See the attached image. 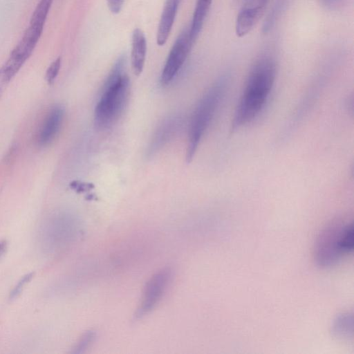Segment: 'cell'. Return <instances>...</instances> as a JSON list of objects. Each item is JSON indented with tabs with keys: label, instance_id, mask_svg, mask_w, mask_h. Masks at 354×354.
<instances>
[{
	"label": "cell",
	"instance_id": "cell-1",
	"mask_svg": "<svg viewBox=\"0 0 354 354\" xmlns=\"http://www.w3.org/2000/svg\"><path fill=\"white\" fill-rule=\"evenodd\" d=\"M277 65L272 57L261 56L252 66L231 122L234 133L259 116L274 88Z\"/></svg>",
	"mask_w": 354,
	"mask_h": 354
},
{
	"label": "cell",
	"instance_id": "cell-2",
	"mask_svg": "<svg viewBox=\"0 0 354 354\" xmlns=\"http://www.w3.org/2000/svg\"><path fill=\"white\" fill-rule=\"evenodd\" d=\"M126 56L115 62L102 86L94 111L95 125L100 129L111 127L122 115L129 100L130 80L124 73Z\"/></svg>",
	"mask_w": 354,
	"mask_h": 354
},
{
	"label": "cell",
	"instance_id": "cell-3",
	"mask_svg": "<svg viewBox=\"0 0 354 354\" xmlns=\"http://www.w3.org/2000/svg\"><path fill=\"white\" fill-rule=\"evenodd\" d=\"M228 82L229 77L227 74L221 75L207 88L197 103L189 124L185 158L187 162L192 160L224 97Z\"/></svg>",
	"mask_w": 354,
	"mask_h": 354
},
{
	"label": "cell",
	"instance_id": "cell-4",
	"mask_svg": "<svg viewBox=\"0 0 354 354\" xmlns=\"http://www.w3.org/2000/svg\"><path fill=\"white\" fill-rule=\"evenodd\" d=\"M195 42L192 40L189 27L176 38L166 59L160 75L162 86L169 84L185 64Z\"/></svg>",
	"mask_w": 354,
	"mask_h": 354
},
{
	"label": "cell",
	"instance_id": "cell-5",
	"mask_svg": "<svg viewBox=\"0 0 354 354\" xmlns=\"http://www.w3.org/2000/svg\"><path fill=\"white\" fill-rule=\"evenodd\" d=\"M344 227L339 223H332L320 235L316 254L321 266H330L338 259L342 253L339 240Z\"/></svg>",
	"mask_w": 354,
	"mask_h": 354
},
{
	"label": "cell",
	"instance_id": "cell-6",
	"mask_svg": "<svg viewBox=\"0 0 354 354\" xmlns=\"http://www.w3.org/2000/svg\"><path fill=\"white\" fill-rule=\"evenodd\" d=\"M269 0H242L235 19V33L243 37L250 33L265 12Z\"/></svg>",
	"mask_w": 354,
	"mask_h": 354
},
{
	"label": "cell",
	"instance_id": "cell-7",
	"mask_svg": "<svg viewBox=\"0 0 354 354\" xmlns=\"http://www.w3.org/2000/svg\"><path fill=\"white\" fill-rule=\"evenodd\" d=\"M183 126V118L172 115L165 118L153 133L147 149V156L152 157L169 142Z\"/></svg>",
	"mask_w": 354,
	"mask_h": 354
},
{
	"label": "cell",
	"instance_id": "cell-8",
	"mask_svg": "<svg viewBox=\"0 0 354 354\" xmlns=\"http://www.w3.org/2000/svg\"><path fill=\"white\" fill-rule=\"evenodd\" d=\"M170 279V272L162 270L155 274L145 288L138 315H142L151 310L162 297Z\"/></svg>",
	"mask_w": 354,
	"mask_h": 354
},
{
	"label": "cell",
	"instance_id": "cell-9",
	"mask_svg": "<svg viewBox=\"0 0 354 354\" xmlns=\"http://www.w3.org/2000/svg\"><path fill=\"white\" fill-rule=\"evenodd\" d=\"M64 116V109L59 104L54 105L48 111L37 136L40 147L50 144L58 134Z\"/></svg>",
	"mask_w": 354,
	"mask_h": 354
},
{
	"label": "cell",
	"instance_id": "cell-10",
	"mask_svg": "<svg viewBox=\"0 0 354 354\" xmlns=\"http://www.w3.org/2000/svg\"><path fill=\"white\" fill-rule=\"evenodd\" d=\"M181 0H166L156 32V43L164 46L171 33Z\"/></svg>",
	"mask_w": 354,
	"mask_h": 354
},
{
	"label": "cell",
	"instance_id": "cell-11",
	"mask_svg": "<svg viewBox=\"0 0 354 354\" xmlns=\"http://www.w3.org/2000/svg\"><path fill=\"white\" fill-rule=\"evenodd\" d=\"M147 40L140 28H135L132 33L131 63L134 75L142 73L146 59Z\"/></svg>",
	"mask_w": 354,
	"mask_h": 354
},
{
	"label": "cell",
	"instance_id": "cell-12",
	"mask_svg": "<svg viewBox=\"0 0 354 354\" xmlns=\"http://www.w3.org/2000/svg\"><path fill=\"white\" fill-rule=\"evenodd\" d=\"M212 1L213 0H196V1L192 23L189 26L190 36L194 42L203 27Z\"/></svg>",
	"mask_w": 354,
	"mask_h": 354
},
{
	"label": "cell",
	"instance_id": "cell-13",
	"mask_svg": "<svg viewBox=\"0 0 354 354\" xmlns=\"http://www.w3.org/2000/svg\"><path fill=\"white\" fill-rule=\"evenodd\" d=\"M53 0H40L32 15L30 24L44 26Z\"/></svg>",
	"mask_w": 354,
	"mask_h": 354
},
{
	"label": "cell",
	"instance_id": "cell-14",
	"mask_svg": "<svg viewBox=\"0 0 354 354\" xmlns=\"http://www.w3.org/2000/svg\"><path fill=\"white\" fill-rule=\"evenodd\" d=\"M339 248L342 252H349L353 249V223L344 227L340 240Z\"/></svg>",
	"mask_w": 354,
	"mask_h": 354
},
{
	"label": "cell",
	"instance_id": "cell-15",
	"mask_svg": "<svg viewBox=\"0 0 354 354\" xmlns=\"http://www.w3.org/2000/svg\"><path fill=\"white\" fill-rule=\"evenodd\" d=\"M335 333L342 337L349 336L352 333V319L348 315L339 317L335 324Z\"/></svg>",
	"mask_w": 354,
	"mask_h": 354
},
{
	"label": "cell",
	"instance_id": "cell-16",
	"mask_svg": "<svg viewBox=\"0 0 354 354\" xmlns=\"http://www.w3.org/2000/svg\"><path fill=\"white\" fill-rule=\"evenodd\" d=\"M61 57H57L48 66L46 73V80L48 84H52L55 82L61 67Z\"/></svg>",
	"mask_w": 354,
	"mask_h": 354
},
{
	"label": "cell",
	"instance_id": "cell-17",
	"mask_svg": "<svg viewBox=\"0 0 354 354\" xmlns=\"http://www.w3.org/2000/svg\"><path fill=\"white\" fill-rule=\"evenodd\" d=\"M93 332L86 333L80 339L77 346L74 348V353H79L83 352L93 342L94 339Z\"/></svg>",
	"mask_w": 354,
	"mask_h": 354
},
{
	"label": "cell",
	"instance_id": "cell-18",
	"mask_svg": "<svg viewBox=\"0 0 354 354\" xmlns=\"http://www.w3.org/2000/svg\"><path fill=\"white\" fill-rule=\"evenodd\" d=\"M318 1L325 9L335 10L342 8L348 0H318Z\"/></svg>",
	"mask_w": 354,
	"mask_h": 354
},
{
	"label": "cell",
	"instance_id": "cell-19",
	"mask_svg": "<svg viewBox=\"0 0 354 354\" xmlns=\"http://www.w3.org/2000/svg\"><path fill=\"white\" fill-rule=\"evenodd\" d=\"M33 277L32 273H29L24 276L18 282V283L13 288L12 292L10 293L11 297H15L19 294L23 288L26 286L27 283H28L32 277Z\"/></svg>",
	"mask_w": 354,
	"mask_h": 354
},
{
	"label": "cell",
	"instance_id": "cell-20",
	"mask_svg": "<svg viewBox=\"0 0 354 354\" xmlns=\"http://www.w3.org/2000/svg\"><path fill=\"white\" fill-rule=\"evenodd\" d=\"M124 0H106L107 6L109 10L113 14L120 12Z\"/></svg>",
	"mask_w": 354,
	"mask_h": 354
},
{
	"label": "cell",
	"instance_id": "cell-21",
	"mask_svg": "<svg viewBox=\"0 0 354 354\" xmlns=\"http://www.w3.org/2000/svg\"><path fill=\"white\" fill-rule=\"evenodd\" d=\"M6 247V243L5 241H0V256L3 253Z\"/></svg>",
	"mask_w": 354,
	"mask_h": 354
}]
</instances>
